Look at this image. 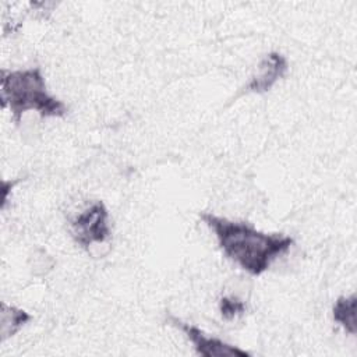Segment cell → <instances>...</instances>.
Wrapping results in <instances>:
<instances>
[{
	"instance_id": "6da1fadb",
	"label": "cell",
	"mask_w": 357,
	"mask_h": 357,
	"mask_svg": "<svg viewBox=\"0 0 357 357\" xmlns=\"http://www.w3.org/2000/svg\"><path fill=\"white\" fill-rule=\"evenodd\" d=\"M199 219L215 233L225 257L251 276H261L294 244V238L287 234L265 233L245 222L211 212H199Z\"/></svg>"
},
{
	"instance_id": "7a4b0ae2",
	"label": "cell",
	"mask_w": 357,
	"mask_h": 357,
	"mask_svg": "<svg viewBox=\"0 0 357 357\" xmlns=\"http://www.w3.org/2000/svg\"><path fill=\"white\" fill-rule=\"evenodd\" d=\"M1 107H8L18 124L26 112L35 110L42 119L64 117L66 103L50 95L39 67L24 70H1L0 77Z\"/></svg>"
},
{
	"instance_id": "3957f363",
	"label": "cell",
	"mask_w": 357,
	"mask_h": 357,
	"mask_svg": "<svg viewBox=\"0 0 357 357\" xmlns=\"http://www.w3.org/2000/svg\"><path fill=\"white\" fill-rule=\"evenodd\" d=\"M74 241L89 251L93 244H103L110 238L109 211L103 201H95L70 223Z\"/></svg>"
},
{
	"instance_id": "277c9868",
	"label": "cell",
	"mask_w": 357,
	"mask_h": 357,
	"mask_svg": "<svg viewBox=\"0 0 357 357\" xmlns=\"http://www.w3.org/2000/svg\"><path fill=\"white\" fill-rule=\"evenodd\" d=\"M167 319L172 325L178 328L185 337L192 343V347L198 356L202 357H251V353L240 349L238 346L223 342L218 337L208 336L204 331L197 328L192 324L184 322L177 317L167 315Z\"/></svg>"
},
{
	"instance_id": "5b68a950",
	"label": "cell",
	"mask_w": 357,
	"mask_h": 357,
	"mask_svg": "<svg viewBox=\"0 0 357 357\" xmlns=\"http://www.w3.org/2000/svg\"><path fill=\"white\" fill-rule=\"evenodd\" d=\"M287 70V59L279 52H269L259 61L257 73L250 79L247 89L254 93H265L286 75Z\"/></svg>"
},
{
	"instance_id": "8992f818",
	"label": "cell",
	"mask_w": 357,
	"mask_h": 357,
	"mask_svg": "<svg viewBox=\"0 0 357 357\" xmlns=\"http://www.w3.org/2000/svg\"><path fill=\"white\" fill-rule=\"evenodd\" d=\"M0 307V340L4 342L25 326L32 319V315L25 310L8 305L4 301Z\"/></svg>"
},
{
	"instance_id": "52a82bcc",
	"label": "cell",
	"mask_w": 357,
	"mask_h": 357,
	"mask_svg": "<svg viewBox=\"0 0 357 357\" xmlns=\"http://www.w3.org/2000/svg\"><path fill=\"white\" fill-rule=\"evenodd\" d=\"M356 310H357V297L356 294L340 296L335 301L332 307V318L336 324H339L344 332L349 335L357 333V321H356Z\"/></svg>"
},
{
	"instance_id": "ba28073f",
	"label": "cell",
	"mask_w": 357,
	"mask_h": 357,
	"mask_svg": "<svg viewBox=\"0 0 357 357\" xmlns=\"http://www.w3.org/2000/svg\"><path fill=\"white\" fill-rule=\"evenodd\" d=\"M219 312L223 319L231 321L245 312V303L234 296H223L219 298Z\"/></svg>"
},
{
	"instance_id": "9c48e42d",
	"label": "cell",
	"mask_w": 357,
	"mask_h": 357,
	"mask_svg": "<svg viewBox=\"0 0 357 357\" xmlns=\"http://www.w3.org/2000/svg\"><path fill=\"white\" fill-rule=\"evenodd\" d=\"M18 181L17 180H14V181H3V208L6 206V202H7V194H8V191L17 184Z\"/></svg>"
}]
</instances>
